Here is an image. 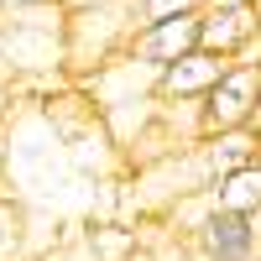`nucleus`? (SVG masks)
<instances>
[{"label":"nucleus","mask_w":261,"mask_h":261,"mask_svg":"<svg viewBox=\"0 0 261 261\" xmlns=\"http://www.w3.org/2000/svg\"><path fill=\"white\" fill-rule=\"evenodd\" d=\"M130 32H136V16L125 0L94 6V11H68V21H63V79L84 84L89 73H99L110 58L130 47Z\"/></svg>","instance_id":"nucleus-1"},{"label":"nucleus","mask_w":261,"mask_h":261,"mask_svg":"<svg viewBox=\"0 0 261 261\" xmlns=\"http://www.w3.org/2000/svg\"><path fill=\"white\" fill-rule=\"evenodd\" d=\"M157 84H162V68H151V63H141V58H130V53H120V58H110L99 73H89L84 84H73V89L94 105V110L105 115V110H115V105H136V99H157Z\"/></svg>","instance_id":"nucleus-2"},{"label":"nucleus","mask_w":261,"mask_h":261,"mask_svg":"<svg viewBox=\"0 0 261 261\" xmlns=\"http://www.w3.org/2000/svg\"><path fill=\"white\" fill-rule=\"evenodd\" d=\"M256 94H261V68L235 63V68L209 89V99H204V136L246 130L251 125V110H256Z\"/></svg>","instance_id":"nucleus-3"},{"label":"nucleus","mask_w":261,"mask_h":261,"mask_svg":"<svg viewBox=\"0 0 261 261\" xmlns=\"http://www.w3.org/2000/svg\"><path fill=\"white\" fill-rule=\"evenodd\" d=\"M188 241H193V251L204 261H256L261 256V220L230 214V209H209L204 225Z\"/></svg>","instance_id":"nucleus-4"},{"label":"nucleus","mask_w":261,"mask_h":261,"mask_svg":"<svg viewBox=\"0 0 261 261\" xmlns=\"http://www.w3.org/2000/svg\"><path fill=\"white\" fill-rule=\"evenodd\" d=\"M235 68L230 58H220V53H204V47H193L188 58H178V63H167L162 68V84H157V99L162 105H188V99H209V89L220 84L225 73Z\"/></svg>","instance_id":"nucleus-5"},{"label":"nucleus","mask_w":261,"mask_h":261,"mask_svg":"<svg viewBox=\"0 0 261 261\" xmlns=\"http://www.w3.org/2000/svg\"><path fill=\"white\" fill-rule=\"evenodd\" d=\"M199 47V16H172V21H151V27H136L130 32V58L151 63V68H167V63L188 58Z\"/></svg>","instance_id":"nucleus-6"},{"label":"nucleus","mask_w":261,"mask_h":261,"mask_svg":"<svg viewBox=\"0 0 261 261\" xmlns=\"http://www.w3.org/2000/svg\"><path fill=\"white\" fill-rule=\"evenodd\" d=\"M261 37V21L251 6H204L199 16V47L204 53H220V58H241L251 42Z\"/></svg>","instance_id":"nucleus-7"},{"label":"nucleus","mask_w":261,"mask_h":261,"mask_svg":"<svg viewBox=\"0 0 261 261\" xmlns=\"http://www.w3.org/2000/svg\"><path fill=\"white\" fill-rule=\"evenodd\" d=\"M199 157H204V172H209V188L230 178V172H241L246 162L261 157V136L246 125V130H225V136H204L199 141Z\"/></svg>","instance_id":"nucleus-8"},{"label":"nucleus","mask_w":261,"mask_h":261,"mask_svg":"<svg viewBox=\"0 0 261 261\" xmlns=\"http://www.w3.org/2000/svg\"><path fill=\"white\" fill-rule=\"evenodd\" d=\"M209 204L214 209H230V214H251V220H261V157L246 162L241 172H230V178H220L209 188Z\"/></svg>","instance_id":"nucleus-9"},{"label":"nucleus","mask_w":261,"mask_h":261,"mask_svg":"<svg viewBox=\"0 0 261 261\" xmlns=\"http://www.w3.org/2000/svg\"><path fill=\"white\" fill-rule=\"evenodd\" d=\"M89 251H94V261H141L136 230L120 225V220H99V225L89 230Z\"/></svg>","instance_id":"nucleus-10"},{"label":"nucleus","mask_w":261,"mask_h":261,"mask_svg":"<svg viewBox=\"0 0 261 261\" xmlns=\"http://www.w3.org/2000/svg\"><path fill=\"white\" fill-rule=\"evenodd\" d=\"M27 246V214L16 199H0V261H16Z\"/></svg>","instance_id":"nucleus-11"},{"label":"nucleus","mask_w":261,"mask_h":261,"mask_svg":"<svg viewBox=\"0 0 261 261\" xmlns=\"http://www.w3.org/2000/svg\"><path fill=\"white\" fill-rule=\"evenodd\" d=\"M63 11H94V6H115V0H58Z\"/></svg>","instance_id":"nucleus-12"},{"label":"nucleus","mask_w":261,"mask_h":261,"mask_svg":"<svg viewBox=\"0 0 261 261\" xmlns=\"http://www.w3.org/2000/svg\"><path fill=\"white\" fill-rule=\"evenodd\" d=\"M251 130L261 136V94H256V110H251Z\"/></svg>","instance_id":"nucleus-13"},{"label":"nucleus","mask_w":261,"mask_h":261,"mask_svg":"<svg viewBox=\"0 0 261 261\" xmlns=\"http://www.w3.org/2000/svg\"><path fill=\"white\" fill-rule=\"evenodd\" d=\"M209 6H256V0H209Z\"/></svg>","instance_id":"nucleus-14"},{"label":"nucleus","mask_w":261,"mask_h":261,"mask_svg":"<svg viewBox=\"0 0 261 261\" xmlns=\"http://www.w3.org/2000/svg\"><path fill=\"white\" fill-rule=\"evenodd\" d=\"M251 11H256V21H261V0H256V6H251Z\"/></svg>","instance_id":"nucleus-15"},{"label":"nucleus","mask_w":261,"mask_h":261,"mask_svg":"<svg viewBox=\"0 0 261 261\" xmlns=\"http://www.w3.org/2000/svg\"><path fill=\"white\" fill-rule=\"evenodd\" d=\"M6 6H11V0H0V11H6Z\"/></svg>","instance_id":"nucleus-16"},{"label":"nucleus","mask_w":261,"mask_h":261,"mask_svg":"<svg viewBox=\"0 0 261 261\" xmlns=\"http://www.w3.org/2000/svg\"><path fill=\"white\" fill-rule=\"evenodd\" d=\"M141 261H146V256H141Z\"/></svg>","instance_id":"nucleus-17"},{"label":"nucleus","mask_w":261,"mask_h":261,"mask_svg":"<svg viewBox=\"0 0 261 261\" xmlns=\"http://www.w3.org/2000/svg\"><path fill=\"white\" fill-rule=\"evenodd\" d=\"M256 261H261V256H256Z\"/></svg>","instance_id":"nucleus-18"}]
</instances>
